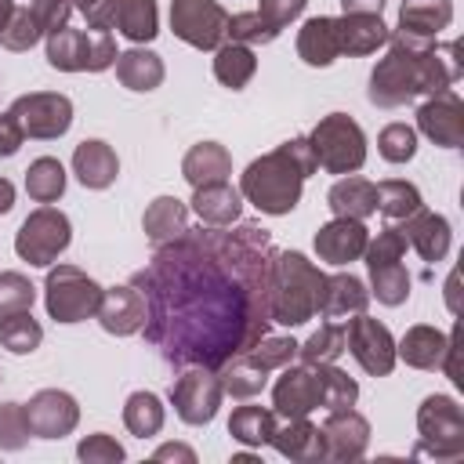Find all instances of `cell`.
<instances>
[{
	"label": "cell",
	"instance_id": "f35d334b",
	"mask_svg": "<svg viewBox=\"0 0 464 464\" xmlns=\"http://www.w3.org/2000/svg\"><path fill=\"white\" fill-rule=\"evenodd\" d=\"M163 417H167V413H163V402H160V395H152V392H134V395L127 399V406H123V424H127V431L138 435V439L160 435Z\"/></svg>",
	"mask_w": 464,
	"mask_h": 464
},
{
	"label": "cell",
	"instance_id": "6125c7cd",
	"mask_svg": "<svg viewBox=\"0 0 464 464\" xmlns=\"http://www.w3.org/2000/svg\"><path fill=\"white\" fill-rule=\"evenodd\" d=\"M69 4H72V11H83V14H87V11H91L98 0H69Z\"/></svg>",
	"mask_w": 464,
	"mask_h": 464
},
{
	"label": "cell",
	"instance_id": "9a60e30c",
	"mask_svg": "<svg viewBox=\"0 0 464 464\" xmlns=\"http://www.w3.org/2000/svg\"><path fill=\"white\" fill-rule=\"evenodd\" d=\"M319 406H323V388H319L315 366H308V362L283 366L279 381L272 384V410L286 420V417H308Z\"/></svg>",
	"mask_w": 464,
	"mask_h": 464
},
{
	"label": "cell",
	"instance_id": "4dcf8cb0",
	"mask_svg": "<svg viewBox=\"0 0 464 464\" xmlns=\"http://www.w3.org/2000/svg\"><path fill=\"white\" fill-rule=\"evenodd\" d=\"M141 228H145V236H149L152 246H163V243L178 239V236L188 228V207H185L178 196H156V199L145 207Z\"/></svg>",
	"mask_w": 464,
	"mask_h": 464
},
{
	"label": "cell",
	"instance_id": "603a6c76",
	"mask_svg": "<svg viewBox=\"0 0 464 464\" xmlns=\"http://www.w3.org/2000/svg\"><path fill=\"white\" fill-rule=\"evenodd\" d=\"M72 174L80 178L83 188H109L116 181V174H120V160H116V152H112L109 141L91 138V141H80L76 145V152H72Z\"/></svg>",
	"mask_w": 464,
	"mask_h": 464
},
{
	"label": "cell",
	"instance_id": "ab89813d",
	"mask_svg": "<svg viewBox=\"0 0 464 464\" xmlns=\"http://www.w3.org/2000/svg\"><path fill=\"white\" fill-rule=\"evenodd\" d=\"M44 341V326L33 319V312H11L0 315V344L14 355H29L36 352Z\"/></svg>",
	"mask_w": 464,
	"mask_h": 464
},
{
	"label": "cell",
	"instance_id": "db71d44e",
	"mask_svg": "<svg viewBox=\"0 0 464 464\" xmlns=\"http://www.w3.org/2000/svg\"><path fill=\"white\" fill-rule=\"evenodd\" d=\"M308 7V0H261L257 4V14L272 25V29H286L294 18H301V11Z\"/></svg>",
	"mask_w": 464,
	"mask_h": 464
},
{
	"label": "cell",
	"instance_id": "d6986e66",
	"mask_svg": "<svg viewBox=\"0 0 464 464\" xmlns=\"http://www.w3.org/2000/svg\"><path fill=\"white\" fill-rule=\"evenodd\" d=\"M366 243H370V232H366V225L359 218H334V221L319 225V232H315V254H319V261L337 265V268L359 261L362 250H366Z\"/></svg>",
	"mask_w": 464,
	"mask_h": 464
},
{
	"label": "cell",
	"instance_id": "f546056e",
	"mask_svg": "<svg viewBox=\"0 0 464 464\" xmlns=\"http://www.w3.org/2000/svg\"><path fill=\"white\" fill-rule=\"evenodd\" d=\"M366 304H370V290L359 276H352V272L326 276V294H323V304H319L323 319L359 315V312H366Z\"/></svg>",
	"mask_w": 464,
	"mask_h": 464
},
{
	"label": "cell",
	"instance_id": "8992f818",
	"mask_svg": "<svg viewBox=\"0 0 464 464\" xmlns=\"http://www.w3.org/2000/svg\"><path fill=\"white\" fill-rule=\"evenodd\" d=\"M116 40L112 33H83V29H54L47 33V62L51 69L62 72H102L109 65H116Z\"/></svg>",
	"mask_w": 464,
	"mask_h": 464
},
{
	"label": "cell",
	"instance_id": "74e56055",
	"mask_svg": "<svg viewBox=\"0 0 464 464\" xmlns=\"http://www.w3.org/2000/svg\"><path fill=\"white\" fill-rule=\"evenodd\" d=\"M420 207H424V199H420L417 185H410L402 178H388L377 185V210L384 214V221H406Z\"/></svg>",
	"mask_w": 464,
	"mask_h": 464
},
{
	"label": "cell",
	"instance_id": "c3c4849f",
	"mask_svg": "<svg viewBox=\"0 0 464 464\" xmlns=\"http://www.w3.org/2000/svg\"><path fill=\"white\" fill-rule=\"evenodd\" d=\"M406 246H410V243H406L402 228H395V225L381 228L377 239H370L366 250H362L366 268H373V265H388V261H402V257H406Z\"/></svg>",
	"mask_w": 464,
	"mask_h": 464
},
{
	"label": "cell",
	"instance_id": "1f68e13d",
	"mask_svg": "<svg viewBox=\"0 0 464 464\" xmlns=\"http://www.w3.org/2000/svg\"><path fill=\"white\" fill-rule=\"evenodd\" d=\"M326 203H330L334 218H359V221H366L377 210V185L366 181V178L348 174V178L334 181V188L326 192Z\"/></svg>",
	"mask_w": 464,
	"mask_h": 464
},
{
	"label": "cell",
	"instance_id": "3957f363",
	"mask_svg": "<svg viewBox=\"0 0 464 464\" xmlns=\"http://www.w3.org/2000/svg\"><path fill=\"white\" fill-rule=\"evenodd\" d=\"M315 170V156L308 149V138H290L279 149L257 156L239 174V196L254 203L261 214H290L301 203L304 178Z\"/></svg>",
	"mask_w": 464,
	"mask_h": 464
},
{
	"label": "cell",
	"instance_id": "5bb4252c",
	"mask_svg": "<svg viewBox=\"0 0 464 464\" xmlns=\"http://www.w3.org/2000/svg\"><path fill=\"white\" fill-rule=\"evenodd\" d=\"M344 352H352V359L373 377H384L395 370V337L384 323L370 319L366 312H359L344 326Z\"/></svg>",
	"mask_w": 464,
	"mask_h": 464
},
{
	"label": "cell",
	"instance_id": "5b68a950",
	"mask_svg": "<svg viewBox=\"0 0 464 464\" xmlns=\"http://www.w3.org/2000/svg\"><path fill=\"white\" fill-rule=\"evenodd\" d=\"M315 167L326 174H355L366 163V134L348 112H330L308 134Z\"/></svg>",
	"mask_w": 464,
	"mask_h": 464
},
{
	"label": "cell",
	"instance_id": "bcb514c9",
	"mask_svg": "<svg viewBox=\"0 0 464 464\" xmlns=\"http://www.w3.org/2000/svg\"><path fill=\"white\" fill-rule=\"evenodd\" d=\"M228 36L236 44H246V47H257V44H272L279 36V29H272L257 11H239L228 18Z\"/></svg>",
	"mask_w": 464,
	"mask_h": 464
},
{
	"label": "cell",
	"instance_id": "7402d4cb",
	"mask_svg": "<svg viewBox=\"0 0 464 464\" xmlns=\"http://www.w3.org/2000/svg\"><path fill=\"white\" fill-rule=\"evenodd\" d=\"M450 344H453V337H446L442 330L420 323V326H410L402 334V341L395 344V359H402L413 370H442Z\"/></svg>",
	"mask_w": 464,
	"mask_h": 464
},
{
	"label": "cell",
	"instance_id": "d6a6232c",
	"mask_svg": "<svg viewBox=\"0 0 464 464\" xmlns=\"http://www.w3.org/2000/svg\"><path fill=\"white\" fill-rule=\"evenodd\" d=\"M163 76H167V69H163V58L156 51L130 47V51L116 54V80L127 91H156L163 83Z\"/></svg>",
	"mask_w": 464,
	"mask_h": 464
},
{
	"label": "cell",
	"instance_id": "e0dca14e",
	"mask_svg": "<svg viewBox=\"0 0 464 464\" xmlns=\"http://www.w3.org/2000/svg\"><path fill=\"white\" fill-rule=\"evenodd\" d=\"M22 406H25L33 435H40V439H65L80 424L76 399L69 392H58V388H44L29 402H22Z\"/></svg>",
	"mask_w": 464,
	"mask_h": 464
},
{
	"label": "cell",
	"instance_id": "836d02e7",
	"mask_svg": "<svg viewBox=\"0 0 464 464\" xmlns=\"http://www.w3.org/2000/svg\"><path fill=\"white\" fill-rule=\"evenodd\" d=\"M254 72H257V58H254V51L246 44L228 40V44H221L214 51V76H218L221 87L243 91L254 80Z\"/></svg>",
	"mask_w": 464,
	"mask_h": 464
},
{
	"label": "cell",
	"instance_id": "277c9868",
	"mask_svg": "<svg viewBox=\"0 0 464 464\" xmlns=\"http://www.w3.org/2000/svg\"><path fill=\"white\" fill-rule=\"evenodd\" d=\"M326 276L301 250H276L268 272V315L283 326H301L319 315Z\"/></svg>",
	"mask_w": 464,
	"mask_h": 464
},
{
	"label": "cell",
	"instance_id": "9f6ffc18",
	"mask_svg": "<svg viewBox=\"0 0 464 464\" xmlns=\"http://www.w3.org/2000/svg\"><path fill=\"white\" fill-rule=\"evenodd\" d=\"M152 460H185V464H196V453L188 446H181V442H167V446H160L152 453Z\"/></svg>",
	"mask_w": 464,
	"mask_h": 464
},
{
	"label": "cell",
	"instance_id": "8d00e7d4",
	"mask_svg": "<svg viewBox=\"0 0 464 464\" xmlns=\"http://www.w3.org/2000/svg\"><path fill=\"white\" fill-rule=\"evenodd\" d=\"M25 192L36 203H54L65 192V167L54 156H40L25 170Z\"/></svg>",
	"mask_w": 464,
	"mask_h": 464
},
{
	"label": "cell",
	"instance_id": "83f0119b",
	"mask_svg": "<svg viewBox=\"0 0 464 464\" xmlns=\"http://www.w3.org/2000/svg\"><path fill=\"white\" fill-rule=\"evenodd\" d=\"M181 174H185V181H188L192 188L214 185V181H228V174H232V156H228V149L218 145V141H199V145H192V149L185 152Z\"/></svg>",
	"mask_w": 464,
	"mask_h": 464
},
{
	"label": "cell",
	"instance_id": "ee69618b",
	"mask_svg": "<svg viewBox=\"0 0 464 464\" xmlns=\"http://www.w3.org/2000/svg\"><path fill=\"white\" fill-rule=\"evenodd\" d=\"M250 362H257L261 370H283V366H290L294 359H297V341L294 337H261L254 348H246L243 352Z\"/></svg>",
	"mask_w": 464,
	"mask_h": 464
},
{
	"label": "cell",
	"instance_id": "7c38bea8",
	"mask_svg": "<svg viewBox=\"0 0 464 464\" xmlns=\"http://www.w3.org/2000/svg\"><path fill=\"white\" fill-rule=\"evenodd\" d=\"M11 112L18 116L25 138H36V141H54L72 127V102L58 91H29L14 98Z\"/></svg>",
	"mask_w": 464,
	"mask_h": 464
},
{
	"label": "cell",
	"instance_id": "ac0fdd59",
	"mask_svg": "<svg viewBox=\"0 0 464 464\" xmlns=\"http://www.w3.org/2000/svg\"><path fill=\"white\" fill-rule=\"evenodd\" d=\"M323 431V460H359L370 446V420L362 413L348 410H326V420L319 424Z\"/></svg>",
	"mask_w": 464,
	"mask_h": 464
},
{
	"label": "cell",
	"instance_id": "681fc988",
	"mask_svg": "<svg viewBox=\"0 0 464 464\" xmlns=\"http://www.w3.org/2000/svg\"><path fill=\"white\" fill-rule=\"evenodd\" d=\"M40 36H44V33H40L36 18L29 14V7H14L11 22L0 29V47H7V51H29Z\"/></svg>",
	"mask_w": 464,
	"mask_h": 464
},
{
	"label": "cell",
	"instance_id": "52a82bcc",
	"mask_svg": "<svg viewBox=\"0 0 464 464\" xmlns=\"http://www.w3.org/2000/svg\"><path fill=\"white\" fill-rule=\"evenodd\" d=\"M417 431L420 442L413 453L435 457V460H457L464 457V410L450 395H428L417 410Z\"/></svg>",
	"mask_w": 464,
	"mask_h": 464
},
{
	"label": "cell",
	"instance_id": "cb8c5ba5",
	"mask_svg": "<svg viewBox=\"0 0 464 464\" xmlns=\"http://www.w3.org/2000/svg\"><path fill=\"white\" fill-rule=\"evenodd\" d=\"M286 460H323V431L319 424H312L308 417H286V424H276L272 439H268Z\"/></svg>",
	"mask_w": 464,
	"mask_h": 464
},
{
	"label": "cell",
	"instance_id": "7dc6e473",
	"mask_svg": "<svg viewBox=\"0 0 464 464\" xmlns=\"http://www.w3.org/2000/svg\"><path fill=\"white\" fill-rule=\"evenodd\" d=\"M36 301V286L22 272H0V315L29 312Z\"/></svg>",
	"mask_w": 464,
	"mask_h": 464
},
{
	"label": "cell",
	"instance_id": "2e32d148",
	"mask_svg": "<svg viewBox=\"0 0 464 464\" xmlns=\"http://www.w3.org/2000/svg\"><path fill=\"white\" fill-rule=\"evenodd\" d=\"M417 127L428 141H435L442 149H460L464 145V102L453 94V87L431 94L417 109Z\"/></svg>",
	"mask_w": 464,
	"mask_h": 464
},
{
	"label": "cell",
	"instance_id": "d590c367",
	"mask_svg": "<svg viewBox=\"0 0 464 464\" xmlns=\"http://www.w3.org/2000/svg\"><path fill=\"white\" fill-rule=\"evenodd\" d=\"M218 381H221V392H225V395H232V399H254V395H261V388L268 384V370H261L257 362H250V359L239 352V355H232V359L221 366Z\"/></svg>",
	"mask_w": 464,
	"mask_h": 464
},
{
	"label": "cell",
	"instance_id": "b9f144b4",
	"mask_svg": "<svg viewBox=\"0 0 464 464\" xmlns=\"http://www.w3.org/2000/svg\"><path fill=\"white\" fill-rule=\"evenodd\" d=\"M344 352V323H323L304 344H297L301 362L319 366V362H337Z\"/></svg>",
	"mask_w": 464,
	"mask_h": 464
},
{
	"label": "cell",
	"instance_id": "6da1fadb",
	"mask_svg": "<svg viewBox=\"0 0 464 464\" xmlns=\"http://www.w3.org/2000/svg\"><path fill=\"white\" fill-rule=\"evenodd\" d=\"M272 236L254 221L232 232L185 228L156 246L130 286L145 297V341L170 366L221 370L268 334Z\"/></svg>",
	"mask_w": 464,
	"mask_h": 464
},
{
	"label": "cell",
	"instance_id": "7bdbcfd3",
	"mask_svg": "<svg viewBox=\"0 0 464 464\" xmlns=\"http://www.w3.org/2000/svg\"><path fill=\"white\" fill-rule=\"evenodd\" d=\"M319 388H323V410H348L359 399V384L334 362H319Z\"/></svg>",
	"mask_w": 464,
	"mask_h": 464
},
{
	"label": "cell",
	"instance_id": "816d5d0a",
	"mask_svg": "<svg viewBox=\"0 0 464 464\" xmlns=\"http://www.w3.org/2000/svg\"><path fill=\"white\" fill-rule=\"evenodd\" d=\"M76 457H80L83 464H120L127 453H123V446H120L112 435L98 431V435H87V439L76 446Z\"/></svg>",
	"mask_w": 464,
	"mask_h": 464
},
{
	"label": "cell",
	"instance_id": "680465c9",
	"mask_svg": "<svg viewBox=\"0 0 464 464\" xmlns=\"http://www.w3.org/2000/svg\"><path fill=\"white\" fill-rule=\"evenodd\" d=\"M14 207V185L7 178H0V214H7Z\"/></svg>",
	"mask_w": 464,
	"mask_h": 464
},
{
	"label": "cell",
	"instance_id": "6f0895ef",
	"mask_svg": "<svg viewBox=\"0 0 464 464\" xmlns=\"http://www.w3.org/2000/svg\"><path fill=\"white\" fill-rule=\"evenodd\" d=\"M344 14H381L384 0H341Z\"/></svg>",
	"mask_w": 464,
	"mask_h": 464
},
{
	"label": "cell",
	"instance_id": "f6af8a7d",
	"mask_svg": "<svg viewBox=\"0 0 464 464\" xmlns=\"http://www.w3.org/2000/svg\"><path fill=\"white\" fill-rule=\"evenodd\" d=\"M377 149L388 163H410L417 156V130L410 123H388L377 134Z\"/></svg>",
	"mask_w": 464,
	"mask_h": 464
},
{
	"label": "cell",
	"instance_id": "8fae6325",
	"mask_svg": "<svg viewBox=\"0 0 464 464\" xmlns=\"http://www.w3.org/2000/svg\"><path fill=\"white\" fill-rule=\"evenodd\" d=\"M87 25L98 33H123L130 44H149L160 33L156 0H98L87 11Z\"/></svg>",
	"mask_w": 464,
	"mask_h": 464
},
{
	"label": "cell",
	"instance_id": "d4e9b609",
	"mask_svg": "<svg viewBox=\"0 0 464 464\" xmlns=\"http://www.w3.org/2000/svg\"><path fill=\"white\" fill-rule=\"evenodd\" d=\"M297 54L304 65H315V69H326L330 62H337V54H341L337 18H330V14L308 18L297 33Z\"/></svg>",
	"mask_w": 464,
	"mask_h": 464
},
{
	"label": "cell",
	"instance_id": "484cf974",
	"mask_svg": "<svg viewBox=\"0 0 464 464\" xmlns=\"http://www.w3.org/2000/svg\"><path fill=\"white\" fill-rule=\"evenodd\" d=\"M192 210L203 225H214V228H225V225H236L239 214H243V196L239 188H232L228 181H214V185H199L196 196H192Z\"/></svg>",
	"mask_w": 464,
	"mask_h": 464
},
{
	"label": "cell",
	"instance_id": "60d3db41",
	"mask_svg": "<svg viewBox=\"0 0 464 464\" xmlns=\"http://www.w3.org/2000/svg\"><path fill=\"white\" fill-rule=\"evenodd\" d=\"M370 297H377L381 304L395 308L410 297V272L402 261H388V265H373L370 268Z\"/></svg>",
	"mask_w": 464,
	"mask_h": 464
},
{
	"label": "cell",
	"instance_id": "ba28073f",
	"mask_svg": "<svg viewBox=\"0 0 464 464\" xmlns=\"http://www.w3.org/2000/svg\"><path fill=\"white\" fill-rule=\"evenodd\" d=\"M102 286L76 265H54L44 283V304L54 323H83L98 312Z\"/></svg>",
	"mask_w": 464,
	"mask_h": 464
},
{
	"label": "cell",
	"instance_id": "44dd1931",
	"mask_svg": "<svg viewBox=\"0 0 464 464\" xmlns=\"http://www.w3.org/2000/svg\"><path fill=\"white\" fill-rule=\"evenodd\" d=\"M402 236H406V243L428 261V265H435V261H442L446 254H450V239H453V232H450V221L442 218V214H435V210H413L406 221H402Z\"/></svg>",
	"mask_w": 464,
	"mask_h": 464
},
{
	"label": "cell",
	"instance_id": "e575fe53",
	"mask_svg": "<svg viewBox=\"0 0 464 464\" xmlns=\"http://www.w3.org/2000/svg\"><path fill=\"white\" fill-rule=\"evenodd\" d=\"M272 431H276V410H265V406H239V410H232V417H228V435H232L239 446L261 450V446H268Z\"/></svg>",
	"mask_w": 464,
	"mask_h": 464
},
{
	"label": "cell",
	"instance_id": "9c48e42d",
	"mask_svg": "<svg viewBox=\"0 0 464 464\" xmlns=\"http://www.w3.org/2000/svg\"><path fill=\"white\" fill-rule=\"evenodd\" d=\"M69 239H72L69 218H65L58 207H47V203H44V207H36V210L22 221L18 236H14V254H18L22 261L36 265V268H51V265L65 254Z\"/></svg>",
	"mask_w": 464,
	"mask_h": 464
},
{
	"label": "cell",
	"instance_id": "30bf717a",
	"mask_svg": "<svg viewBox=\"0 0 464 464\" xmlns=\"http://www.w3.org/2000/svg\"><path fill=\"white\" fill-rule=\"evenodd\" d=\"M170 29L196 51H218L228 36V11L218 0H170Z\"/></svg>",
	"mask_w": 464,
	"mask_h": 464
},
{
	"label": "cell",
	"instance_id": "94428289",
	"mask_svg": "<svg viewBox=\"0 0 464 464\" xmlns=\"http://www.w3.org/2000/svg\"><path fill=\"white\" fill-rule=\"evenodd\" d=\"M11 14H14V0H0V29L11 22Z\"/></svg>",
	"mask_w": 464,
	"mask_h": 464
},
{
	"label": "cell",
	"instance_id": "f907efd6",
	"mask_svg": "<svg viewBox=\"0 0 464 464\" xmlns=\"http://www.w3.org/2000/svg\"><path fill=\"white\" fill-rule=\"evenodd\" d=\"M33 428H29V417H25V406L22 402H4L0 406V450H22L29 442Z\"/></svg>",
	"mask_w": 464,
	"mask_h": 464
},
{
	"label": "cell",
	"instance_id": "91938a15",
	"mask_svg": "<svg viewBox=\"0 0 464 464\" xmlns=\"http://www.w3.org/2000/svg\"><path fill=\"white\" fill-rule=\"evenodd\" d=\"M446 301H450V312H457V272H453L450 283H446Z\"/></svg>",
	"mask_w": 464,
	"mask_h": 464
},
{
	"label": "cell",
	"instance_id": "7a4b0ae2",
	"mask_svg": "<svg viewBox=\"0 0 464 464\" xmlns=\"http://www.w3.org/2000/svg\"><path fill=\"white\" fill-rule=\"evenodd\" d=\"M460 76L457 44H435L406 33H388V54L370 72L366 98L377 109H399L420 94L450 91Z\"/></svg>",
	"mask_w": 464,
	"mask_h": 464
},
{
	"label": "cell",
	"instance_id": "4316f807",
	"mask_svg": "<svg viewBox=\"0 0 464 464\" xmlns=\"http://www.w3.org/2000/svg\"><path fill=\"white\" fill-rule=\"evenodd\" d=\"M388 25L381 22V14H341L337 18V40H341V54H373L377 47L388 44Z\"/></svg>",
	"mask_w": 464,
	"mask_h": 464
},
{
	"label": "cell",
	"instance_id": "4fadbf2b",
	"mask_svg": "<svg viewBox=\"0 0 464 464\" xmlns=\"http://www.w3.org/2000/svg\"><path fill=\"white\" fill-rule=\"evenodd\" d=\"M225 392H221V381L214 370L207 366H185V373L170 384V402H174V413L185 420V424H210L218 406H221Z\"/></svg>",
	"mask_w": 464,
	"mask_h": 464
},
{
	"label": "cell",
	"instance_id": "ffe728a7",
	"mask_svg": "<svg viewBox=\"0 0 464 464\" xmlns=\"http://www.w3.org/2000/svg\"><path fill=\"white\" fill-rule=\"evenodd\" d=\"M98 323L105 334H116V337H130L145 326V297L138 294V286H109L102 290V301H98Z\"/></svg>",
	"mask_w": 464,
	"mask_h": 464
},
{
	"label": "cell",
	"instance_id": "f5cc1de1",
	"mask_svg": "<svg viewBox=\"0 0 464 464\" xmlns=\"http://www.w3.org/2000/svg\"><path fill=\"white\" fill-rule=\"evenodd\" d=\"M29 14L36 18L40 33H54L62 25H69V14H72V4L69 0H29Z\"/></svg>",
	"mask_w": 464,
	"mask_h": 464
},
{
	"label": "cell",
	"instance_id": "11a10c76",
	"mask_svg": "<svg viewBox=\"0 0 464 464\" xmlns=\"http://www.w3.org/2000/svg\"><path fill=\"white\" fill-rule=\"evenodd\" d=\"M25 141V130L14 112H0V156H14Z\"/></svg>",
	"mask_w": 464,
	"mask_h": 464
},
{
	"label": "cell",
	"instance_id": "f1b7e54d",
	"mask_svg": "<svg viewBox=\"0 0 464 464\" xmlns=\"http://www.w3.org/2000/svg\"><path fill=\"white\" fill-rule=\"evenodd\" d=\"M453 22V0H406L399 7V33L435 40Z\"/></svg>",
	"mask_w": 464,
	"mask_h": 464
}]
</instances>
